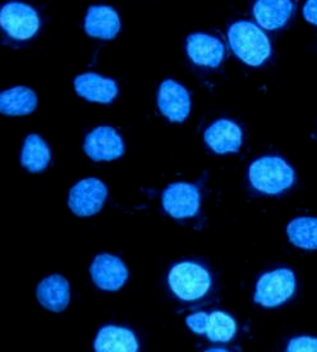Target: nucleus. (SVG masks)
Segmentation results:
<instances>
[{
  "mask_svg": "<svg viewBox=\"0 0 317 352\" xmlns=\"http://www.w3.org/2000/svg\"><path fill=\"white\" fill-rule=\"evenodd\" d=\"M38 108L36 93L27 86H14L0 94V111L4 116H28Z\"/></svg>",
  "mask_w": 317,
  "mask_h": 352,
  "instance_id": "a211bd4d",
  "label": "nucleus"
},
{
  "mask_svg": "<svg viewBox=\"0 0 317 352\" xmlns=\"http://www.w3.org/2000/svg\"><path fill=\"white\" fill-rule=\"evenodd\" d=\"M75 93L93 102L110 104L118 95V85L112 80L97 74H78L73 81Z\"/></svg>",
  "mask_w": 317,
  "mask_h": 352,
  "instance_id": "f8f14e48",
  "label": "nucleus"
},
{
  "mask_svg": "<svg viewBox=\"0 0 317 352\" xmlns=\"http://www.w3.org/2000/svg\"><path fill=\"white\" fill-rule=\"evenodd\" d=\"M169 286L183 301H195L205 296L211 286L210 273L196 263L185 261L170 269Z\"/></svg>",
  "mask_w": 317,
  "mask_h": 352,
  "instance_id": "7ed1b4c3",
  "label": "nucleus"
},
{
  "mask_svg": "<svg viewBox=\"0 0 317 352\" xmlns=\"http://www.w3.org/2000/svg\"><path fill=\"white\" fill-rule=\"evenodd\" d=\"M293 8L290 0H259L253 6V14L261 28L278 30L290 21Z\"/></svg>",
  "mask_w": 317,
  "mask_h": 352,
  "instance_id": "f3484780",
  "label": "nucleus"
},
{
  "mask_svg": "<svg viewBox=\"0 0 317 352\" xmlns=\"http://www.w3.org/2000/svg\"><path fill=\"white\" fill-rule=\"evenodd\" d=\"M1 28L16 40H27L38 32L40 19L31 6L21 1H10L0 10Z\"/></svg>",
  "mask_w": 317,
  "mask_h": 352,
  "instance_id": "423d86ee",
  "label": "nucleus"
},
{
  "mask_svg": "<svg viewBox=\"0 0 317 352\" xmlns=\"http://www.w3.org/2000/svg\"><path fill=\"white\" fill-rule=\"evenodd\" d=\"M84 150L93 162H110L123 157L126 146L118 131L110 126H99L86 136Z\"/></svg>",
  "mask_w": 317,
  "mask_h": 352,
  "instance_id": "0eeeda50",
  "label": "nucleus"
},
{
  "mask_svg": "<svg viewBox=\"0 0 317 352\" xmlns=\"http://www.w3.org/2000/svg\"><path fill=\"white\" fill-rule=\"evenodd\" d=\"M158 107L169 121H186L191 111L189 93L185 86L173 80H165L158 87Z\"/></svg>",
  "mask_w": 317,
  "mask_h": 352,
  "instance_id": "9d476101",
  "label": "nucleus"
},
{
  "mask_svg": "<svg viewBox=\"0 0 317 352\" xmlns=\"http://www.w3.org/2000/svg\"><path fill=\"white\" fill-rule=\"evenodd\" d=\"M251 185L262 194L278 195L294 182V170L279 157H262L248 170Z\"/></svg>",
  "mask_w": 317,
  "mask_h": 352,
  "instance_id": "f03ea898",
  "label": "nucleus"
},
{
  "mask_svg": "<svg viewBox=\"0 0 317 352\" xmlns=\"http://www.w3.org/2000/svg\"><path fill=\"white\" fill-rule=\"evenodd\" d=\"M90 274L96 287L103 291H118L128 279V269L118 256L100 254L93 260Z\"/></svg>",
  "mask_w": 317,
  "mask_h": 352,
  "instance_id": "1a4fd4ad",
  "label": "nucleus"
},
{
  "mask_svg": "<svg viewBox=\"0 0 317 352\" xmlns=\"http://www.w3.org/2000/svg\"><path fill=\"white\" fill-rule=\"evenodd\" d=\"M108 187L99 178L89 177L77 182L69 191L68 206L77 217H93L103 209Z\"/></svg>",
  "mask_w": 317,
  "mask_h": 352,
  "instance_id": "39448f33",
  "label": "nucleus"
},
{
  "mask_svg": "<svg viewBox=\"0 0 317 352\" xmlns=\"http://www.w3.org/2000/svg\"><path fill=\"white\" fill-rule=\"evenodd\" d=\"M228 40L234 54L246 65H261L271 53L270 41L261 28L247 21H238L228 31Z\"/></svg>",
  "mask_w": 317,
  "mask_h": 352,
  "instance_id": "f257e3e1",
  "label": "nucleus"
},
{
  "mask_svg": "<svg viewBox=\"0 0 317 352\" xmlns=\"http://www.w3.org/2000/svg\"><path fill=\"white\" fill-rule=\"evenodd\" d=\"M204 139L216 154L237 153L242 145V131L234 122L219 120L205 131Z\"/></svg>",
  "mask_w": 317,
  "mask_h": 352,
  "instance_id": "4468645a",
  "label": "nucleus"
},
{
  "mask_svg": "<svg viewBox=\"0 0 317 352\" xmlns=\"http://www.w3.org/2000/svg\"><path fill=\"white\" fill-rule=\"evenodd\" d=\"M303 16L309 23L317 26V0H308L303 7Z\"/></svg>",
  "mask_w": 317,
  "mask_h": 352,
  "instance_id": "b1692460",
  "label": "nucleus"
},
{
  "mask_svg": "<svg viewBox=\"0 0 317 352\" xmlns=\"http://www.w3.org/2000/svg\"><path fill=\"white\" fill-rule=\"evenodd\" d=\"M290 241L303 250L317 249V218L299 217L293 219L287 227Z\"/></svg>",
  "mask_w": 317,
  "mask_h": 352,
  "instance_id": "aec40b11",
  "label": "nucleus"
},
{
  "mask_svg": "<svg viewBox=\"0 0 317 352\" xmlns=\"http://www.w3.org/2000/svg\"><path fill=\"white\" fill-rule=\"evenodd\" d=\"M84 31L89 36L113 40L121 31V19L108 6H91L84 17Z\"/></svg>",
  "mask_w": 317,
  "mask_h": 352,
  "instance_id": "ddd939ff",
  "label": "nucleus"
},
{
  "mask_svg": "<svg viewBox=\"0 0 317 352\" xmlns=\"http://www.w3.org/2000/svg\"><path fill=\"white\" fill-rule=\"evenodd\" d=\"M209 352H213V351H219V352H224L226 351L225 349H210V350H207Z\"/></svg>",
  "mask_w": 317,
  "mask_h": 352,
  "instance_id": "393cba45",
  "label": "nucleus"
},
{
  "mask_svg": "<svg viewBox=\"0 0 317 352\" xmlns=\"http://www.w3.org/2000/svg\"><path fill=\"white\" fill-rule=\"evenodd\" d=\"M140 346L134 333L123 327H103L93 341V350L97 352H136Z\"/></svg>",
  "mask_w": 317,
  "mask_h": 352,
  "instance_id": "dca6fc26",
  "label": "nucleus"
},
{
  "mask_svg": "<svg viewBox=\"0 0 317 352\" xmlns=\"http://www.w3.org/2000/svg\"><path fill=\"white\" fill-rule=\"evenodd\" d=\"M187 53L195 65L216 68L224 58V45L216 37L196 32L187 37Z\"/></svg>",
  "mask_w": 317,
  "mask_h": 352,
  "instance_id": "9b49d317",
  "label": "nucleus"
},
{
  "mask_svg": "<svg viewBox=\"0 0 317 352\" xmlns=\"http://www.w3.org/2000/svg\"><path fill=\"white\" fill-rule=\"evenodd\" d=\"M209 323V314L206 313H195L192 316H187L186 324L192 329V332L197 334H205L206 328Z\"/></svg>",
  "mask_w": 317,
  "mask_h": 352,
  "instance_id": "5701e85b",
  "label": "nucleus"
},
{
  "mask_svg": "<svg viewBox=\"0 0 317 352\" xmlns=\"http://www.w3.org/2000/svg\"><path fill=\"white\" fill-rule=\"evenodd\" d=\"M296 289V277L290 269H277L259 279L255 291V302L263 307L284 304Z\"/></svg>",
  "mask_w": 317,
  "mask_h": 352,
  "instance_id": "20e7f679",
  "label": "nucleus"
},
{
  "mask_svg": "<svg viewBox=\"0 0 317 352\" xmlns=\"http://www.w3.org/2000/svg\"><path fill=\"white\" fill-rule=\"evenodd\" d=\"M36 296L38 304L49 311L62 313L71 300L69 282L60 274H51L38 283Z\"/></svg>",
  "mask_w": 317,
  "mask_h": 352,
  "instance_id": "2eb2a0df",
  "label": "nucleus"
},
{
  "mask_svg": "<svg viewBox=\"0 0 317 352\" xmlns=\"http://www.w3.org/2000/svg\"><path fill=\"white\" fill-rule=\"evenodd\" d=\"M237 333L235 320L223 311H214L209 316L206 336L210 341L216 343L229 342Z\"/></svg>",
  "mask_w": 317,
  "mask_h": 352,
  "instance_id": "412c9836",
  "label": "nucleus"
},
{
  "mask_svg": "<svg viewBox=\"0 0 317 352\" xmlns=\"http://www.w3.org/2000/svg\"><path fill=\"white\" fill-rule=\"evenodd\" d=\"M51 159L50 148L36 133H31L23 141L21 151V164L31 173H38L47 169Z\"/></svg>",
  "mask_w": 317,
  "mask_h": 352,
  "instance_id": "6ab92c4d",
  "label": "nucleus"
},
{
  "mask_svg": "<svg viewBox=\"0 0 317 352\" xmlns=\"http://www.w3.org/2000/svg\"><path fill=\"white\" fill-rule=\"evenodd\" d=\"M290 352H317V338L314 337H298L293 338L288 346Z\"/></svg>",
  "mask_w": 317,
  "mask_h": 352,
  "instance_id": "4be33fe9",
  "label": "nucleus"
},
{
  "mask_svg": "<svg viewBox=\"0 0 317 352\" xmlns=\"http://www.w3.org/2000/svg\"><path fill=\"white\" fill-rule=\"evenodd\" d=\"M161 199L164 210L176 219L195 217L200 209V191L192 184H172L165 188Z\"/></svg>",
  "mask_w": 317,
  "mask_h": 352,
  "instance_id": "6e6552de",
  "label": "nucleus"
}]
</instances>
